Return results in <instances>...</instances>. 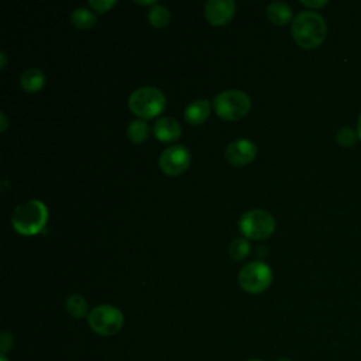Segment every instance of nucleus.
I'll return each mask as SVG.
<instances>
[{"label": "nucleus", "instance_id": "4", "mask_svg": "<svg viewBox=\"0 0 361 361\" xmlns=\"http://www.w3.org/2000/svg\"><path fill=\"white\" fill-rule=\"evenodd\" d=\"M213 106L216 113L224 120H238L245 116L251 107L250 96L238 89H228L220 92L214 100Z\"/></svg>", "mask_w": 361, "mask_h": 361}, {"label": "nucleus", "instance_id": "16", "mask_svg": "<svg viewBox=\"0 0 361 361\" xmlns=\"http://www.w3.org/2000/svg\"><path fill=\"white\" fill-rule=\"evenodd\" d=\"M97 17L86 7H78L71 13V21L76 28H89L96 23Z\"/></svg>", "mask_w": 361, "mask_h": 361}, {"label": "nucleus", "instance_id": "17", "mask_svg": "<svg viewBox=\"0 0 361 361\" xmlns=\"http://www.w3.org/2000/svg\"><path fill=\"white\" fill-rule=\"evenodd\" d=\"M169 18H171V13L162 4H155L148 11V20L157 28L165 27L169 23Z\"/></svg>", "mask_w": 361, "mask_h": 361}, {"label": "nucleus", "instance_id": "15", "mask_svg": "<svg viewBox=\"0 0 361 361\" xmlns=\"http://www.w3.org/2000/svg\"><path fill=\"white\" fill-rule=\"evenodd\" d=\"M65 309L71 316H73L76 319H80V317L89 314L87 313V303H86L85 298L82 295H78V293H72L66 298Z\"/></svg>", "mask_w": 361, "mask_h": 361}, {"label": "nucleus", "instance_id": "8", "mask_svg": "<svg viewBox=\"0 0 361 361\" xmlns=\"http://www.w3.org/2000/svg\"><path fill=\"white\" fill-rule=\"evenodd\" d=\"M158 164L166 175H179L189 166L190 152L183 145H171L161 152Z\"/></svg>", "mask_w": 361, "mask_h": 361}, {"label": "nucleus", "instance_id": "1", "mask_svg": "<svg viewBox=\"0 0 361 361\" xmlns=\"http://www.w3.org/2000/svg\"><path fill=\"white\" fill-rule=\"evenodd\" d=\"M326 34L327 24L322 14L312 10H303L295 16L292 23V35L302 48H316L323 42Z\"/></svg>", "mask_w": 361, "mask_h": 361}, {"label": "nucleus", "instance_id": "19", "mask_svg": "<svg viewBox=\"0 0 361 361\" xmlns=\"http://www.w3.org/2000/svg\"><path fill=\"white\" fill-rule=\"evenodd\" d=\"M250 248L251 247H250V243H248L247 238L237 237V238H234L231 241V244L228 247V254H230V257L233 259L238 261V259H243V258H245L248 255Z\"/></svg>", "mask_w": 361, "mask_h": 361}, {"label": "nucleus", "instance_id": "10", "mask_svg": "<svg viewBox=\"0 0 361 361\" xmlns=\"http://www.w3.org/2000/svg\"><path fill=\"white\" fill-rule=\"evenodd\" d=\"M235 11L233 0H209L204 4V17L213 25L227 24Z\"/></svg>", "mask_w": 361, "mask_h": 361}, {"label": "nucleus", "instance_id": "3", "mask_svg": "<svg viewBox=\"0 0 361 361\" xmlns=\"http://www.w3.org/2000/svg\"><path fill=\"white\" fill-rule=\"evenodd\" d=\"M128 107L141 118H152L165 109V96L158 87L141 86L130 94Z\"/></svg>", "mask_w": 361, "mask_h": 361}, {"label": "nucleus", "instance_id": "13", "mask_svg": "<svg viewBox=\"0 0 361 361\" xmlns=\"http://www.w3.org/2000/svg\"><path fill=\"white\" fill-rule=\"evenodd\" d=\"M44 85H45V73L38 68L25 69L20 75V86L25 92H30V93L38 92L42 89Z\"/></svg>", "mask_w": 361, "mask_h": 361}, {"label": "nucleus", "instance_id": "11", "mask_svg": "<svg viewBox=\"0 0 361 361\" xmlns=\"http://www.w3.org/2000/svg\"><path fill=\"white\" fill-rule=\"evenodd\" d=\"M154 135L157 137V140L159 141H173L176 138H179L180 133H182V127L179 124V121L173 117H159L155 123H154Z\"/></svg>", "mask_w": 361, "mask_h": 361}, {"label": "nucleus", "instance_id": "21", "mask_svg": "<svg viewBox=\"0 0 361 361\" xmlns=\"http://www.w3.org/2000/svg\"><path fill=\"white\" fill-rule=\"evenodd\" d=\"M116 4V0H89V6L99 13L107 11L110 7Z\"/></svg>", "mask_w": 361, "mask_h": 361}, {"label": "nucleus", "instance_id": "5", "mask_svg": "<svg viewBox=\"0 0 361 361\" xmlns=\"http://www.w3.org/2000/svg\"><path fill=\"white\" fill-rule=\"evenodd\" d=\"M87 324L100 336H113L121 330L124 316L111 305H99L89 312Z\"/></svg>", "mask_w": 361, "mask_h": 361}, {"label": "nucleus", "instance_id": "24", "mask_svg": "<svg viewBox=\"0 0 361 361\" xmlns=\"http://www.w3.org/2000/svg\"><path fill=\"white\" fill-rule=\"evenodd\" d=\"M0 118H1V131H4L7 128V117L4 111H0Z\"/></svg>", "mask_w": 361, "mask_h": 361}, {"label": "nucleus", "instance_id": "18", "mask_svg": "<svg viewBox=\"0 0 361 361\" xmlns=\"http://www.w3.org/2000/svg\"><path fill=\"white\" fill-rule=\"evenodd\" d=\"M127 135L133 142H142L148 137V126L144 120H133L127 126Z\"/></svg>", "mask_w": 361, "mask_h": 361}, {"label": "nucleus", "instance_id": "7", "mask_svg": "<svg viewBox=\"0 0 361 361\" xmlns=\"http://www.w3.org/2000/svg\"><path fill=\"white\" fill-rule=\"evenodd\" d=\"M272 281L271 268L262 261H251L238 272V283L248 293L264 292Z\"/></svg>", "mask_w": 361, "mask_h": 361}, {"label": "nucleus", "instance_id": "9", "mask_svg": "<svg viewBox=\"0 0 361 361\" xmlns=\"http://www.w3.org/2000/svg\"><path fill=\"white\" fill-rule=\"evenodd\" d=\"M255 155L257 145L247 138H240L230 142L224 151L226 159L233 165H245L251 162L255 158Z\"/></svg>", "mask_w": 361, "mask_h": 361}, {"label": "nucleus", "instance_id": "25", "mask_svg": "<svg viewBox=\"0 0 361 361\" xmlns=\"http://www.w3.org/2000/svg\"><path fill=\"white\" fill-rule=\"evenodd\" d=\"M0 59H1V69L6 66V62H7V59H6V54L4 52H0Z\"/></svg>", "mask_w": 361, "mask_h": 361}, {"label": "nucleus", "instance_id": "20", "mask_svg": "<svg viewBox=\"0 0 361 361\" xmlns=\"http://www.w3.org/2000/svg\"><path fill=\"white\" fill-rule=\"evenodd\" d=\"M357 135L358 134L351 127H341L336 134V140L343 147H351L355 142Z\"/></svg>", "mask_w": 361, "mask_h": 361}, {"label": "nucleus", "instance_id": "28", "mask_svg": "<svg viewBox=\"0 0 361 361\" xmlns=\"http://www.w3.org/2000/svg\"><path fill=\"white\" fill-rule=\"evenodd\" d=\"M278 361H292V360H289V358H279Z\"/></svg>", "mask_w": 361, "mask_h": 361}, {"label": "nucleus", "instance_id": "14", "mask_svg": "<svg viewBox=\"0 0 361 361\" xmlns=\"http://www.w3.org/2000/svg\"><path fill=\"white\" fill-rule=\"evenodd\" d=\"M267 17L276 25H285L292 20V8L283 1H272L267 6Z\"/></svg>", "mask_w": 361, "mask_h": 361}, {"label": "nucleus", "instance_id": "2", "mask_svg": "<svg viewBox=\"0 0 361 361\" xmlns=\"http://www.w3.org/2000/svg\"><path fill=\"white\" fill-rule=\"evenodd\" d=\"M48 220L47 206L37 199H31L18 204L11 214L14 230L23 235H34L39 233Z\"/></svg>", "mask_w": 361, "mask_h": 361}, {"label": "nucleus", "instance_id": "23", "mask_svg": "<svg viewBox=\"0 0 361 361\" xmlns=\"http://www.w3.org/2000/svg\"><path fill=\"white\" fill-rule=\"evenodd\" d=\"M329 1L327 0H302V4L309 6V7H323Z\"/></svg>", "mask_w": 361, "mask_h": 361}, {"label": "nucleus", "instance_id": "12", "mask_svg": "<svg viewBox=\"0 0 361 361\" xmlns=\"http://www.w3.org/2000/svg\"><path fill=\"white\" fill-rule=\"evenodd\" d=\"M210 113V103L206 99H196L190 102L183 111V117L189 124L197 126L203 123Z\"/></svg>", "mask_w": 361, "mask_h": 361}, {"label": "nucleus", "instance_id": "22", "mask_svg": "<svg viewBox=\"0 0 361 361\" xmlns=\"http://www.w3.org/2000/svg\"><path fill=\"white\" fill-rule=\"evenodd\" d=\"M13 336L8 331H3L0 336V353L1 355H6L8 350L13 348Z\"/></svg>", "mask_w": 361, "mask_h": 361}, {"label": "nucleus", "instance_id": "26", "mask_svg": "<svg viewBox=\"0 0 361 361\" xmlns=\"http://www.w3.org/2000/svg\"><path fill=\"white\" fill-rule=\"evenodd\" d=\"M357 134H358V137L361 138V114H360V118H358V126H357Z\"/></svg>", "mask_w": 361, "mask_h": 361}, {"label": "nucleus", "instance_id": "6", "mask_svg": "<svg viewBox=\"0 0 361 361\" xmlns=\"http://www.w3.org/2000/svg\"><path fill=\"white\" fill-rule=\"evenodd\" d=\"M238 227L245 237L254 240H264L274 233L275 219L267 210L251 209L240 217Z\"/></svg>", "mask_w": 361, "mask_h": 361}, {"label": "nucleus", "instance_id": "29", "mask_svg": "<svg viewBox=\"0 0 361 361\" xmlns=\"http://www.w3.org/2000/svg\"><path fill=\"white\" fill-rule=\"evenodd\" d=\"M247 361H261V360H257V358H251V360H247Z\"/></svg>", "mask_w": 361, "mask_h": 361}, {"label": "nucleus", "instance_id": "27", "mask_svg": "<svg viewBox=\"0 0 361 361\" xmlns=\"http://www.w3.org/2000/svg\"><path fill=\"white\" fill-rule=\"evenodd\" d=\"M0 361H8V358H7L6 355H1V354H0Z\"/></svg>", "mask_w": 361, "mask_h": 361}]
</instances>
